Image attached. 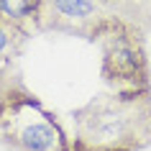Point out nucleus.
Returning <instances> with one entry per match:
<instances>
[{
  "label": "nucleus",
  "instance_id": "obj_5",
  "mask_svg": "<svg viewBox=\"0 0 151 151\" xmlns=\"http://www.w3.org/2000/svg\"><path fill=\"white\" fill-rule=\"evenodd\" d=\"M28 36H33V31L23 28V26L13 23L8 18L0 16V74H5L10 69H18V56L23 54V46Z\"/></svg>",
  "mask_w": 151,
  "mask_h": 151
},
{
  "label": "nucleus",
  "instance_id": "obj_1",
  "mask_svg": "<svg viewBox=\"0 0 151 151\" xmlns=\"http://www.w3.org/2000/svg\"><path fill=\"white\" fill-rule=\"evenodd\" d=\"M72 151H143L151 146V90L105 92L72 110Z\"/></svg>",
  "mask_w": 151,
  "mask_h": 151
},
{
  "label": "nucleus",
  "instance_id": "obj_7",
  "mask_svg": "<svg viewBox=\"0 0 151 151\" xmlns=\"http://www.w3.org/2000/svg\"><path fill=\"white\" fill-rule=\"evenodd\" d=\"M105 5H110V13L133 21L143 31H151V0H105Z\"/></svg>",
  "mask_w": 151,
  "mask_h": 151
},
{
  "label": "nucleus",
  "instance_id": "obj_6",
  "mask_svg": "<svg viewBox=\"0 0 151 151\" xmlns=\"http://www.w3.org/2000/svg\"><path fill=\"white\" fill-rule=\"evenodd\" d=\"M44 0H0V16L23 26L28 31H36V16Z\"/></svg>",
  "mask_w": 151,
  "mask_h": 151
},
{
  "label": "nucleus",
  "instance_id": "obj_4",
  "mask_svg": "<svg viewBox=\"0 0 151 151\" xmlns=\"http://www.w3.org/2000/svg\"><path fill=\"white\" fill-rule=\"evenodd\" d=\"M115 13L103 10L97 0H44L36 16V31H54L100 41Z\"/></svg>",
  "mask_w": 151,
  "mask_h": 151
},
{
  "label": "nucleus",
  "instance_id": "obj_2",
  "mask_svg": "<svg viewBox=\"0 0 151 151\" xmlns=\"http://www.w3.org/2000/svg\"><path fill=\"white\" fill-rule=\"evenodd\" d=\"M0 143L8 151H72L62 118L21 80L18 69L0 74Z\"/></svg>",
  "mask_w": 151,
  "mask_h": 151
},
{
  "label": "nucleus",
  "instance_id": "obj_8",
  "mask_svg": "<svg viewBox=\"0 0 151 151\" xmlns=\"http://www.w3.org/2000/svg\"><path fill=\"white\" fill-rule=\"evenodd\" d=\"M97 3H100V5H105V0H97Z\"/></svg>",
  "mask_w": 151,
  "mask_h": 151
},
{
  "label": "nucleus",
  "instance_id": "obj_3",
  "mask_svg": "<svg viewBox=\"0 0 151 151\" xmlns=\"http://www.w3.org/2000/svg\"><path fill=\"white\" fill-rule=\"evenodd\" d=\"M100 77L113 92H149L151 59L146 49V31L123 16L113 18L100 39Z\"/></svg>",
  "mask_w": 151,
  "mask_h": 151
}]
</instances>
